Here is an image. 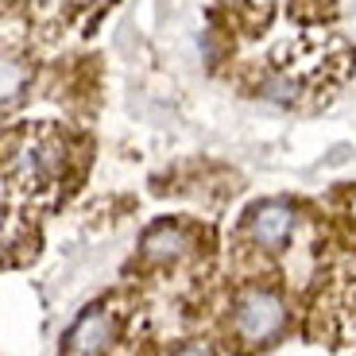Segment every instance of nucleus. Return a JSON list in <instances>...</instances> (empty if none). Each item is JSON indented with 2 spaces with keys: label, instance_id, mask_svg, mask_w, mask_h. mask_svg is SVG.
<instances>
[{
  "label": "nucleus",
  "instance_id": "1",
  "mask_svg": "<svg viewBox=\"0 0 356 356\" xmlns=\"http://www.w3.org/2000/svg\"><path fill=\"white\" fill-rule=\"evenodd\" d=\"M232 325H236V337L252 341V345H264V341L283 333L286 306L271 291H244L241 302H236V314H232Z\"/></svg>",
  "mask_w": 356,
  "mask_h": 356
},
{
  "label": "nucleus",
  "instance_id": "2",
  "mask_svg": "<svg viewBox=\"0 0 356 356\" xmlns=\"http://www.w3.org/2000/svg\"><path fill=\"white\" fill-rule=\"evenodd\" d=\"M54 170H58V147L39 132L19 136L16 152H12V163H8L12 182H19L24 190H43L54 178Z\"/></svg>",
  "mask_w": 356,
  "mask_h": 356
},
{
  "label": "nucleus",
  "instance_id": "3",
  "mask_svg": "<svg viewBox=\"0 0 356 356\" xmlns=\"http://www.w3.org/2000/svg\"><path fill=\"white\" fill-rule=\"evenodd\" d=\"M116 337V310L113 306H89L66 333V356H105Z\"/></svg>",
  "mask_w": 356,
  "mask_h": 356
},
{
  "label": "nucleus",
  "instance_id": "4",
  "mask_svg": "<svg viewBox=\"0 0 356 356\" xmlns=\"http://www.w3.org/2000/svg\"><path fill=\"white\" fill-rule=\"evenodd\" d=\"M291 229H294V209L286 202H264L248 217V236L259 248H271V252L283 248Z\"/></svg>",
  "mask_w": 356,
  "mask_h": 356
},
{
  "label": "nucleus",
  "instance_id": "5",
  "mask_svg": "<svg viewBox=\"0 0 356 356\" xmlns=\"http://www.w3.org/2000/svg\"><path fill=\"white\" fill-rule=\"evenodd\" d=\"M186 248H190L186 229H182V225H170V221H159L155 229H147V236H143V259H147V264H175Z\"/></svg>",
  "mask_w": 356,
  "mask_h": 356
},
{
  "label": "nucleus",
  "instance_id": "6",
  "mask_svg": "<svg viewBox=\"0 0 356 356\" xmlns=\"http://www.w3.org/2000/svg\"><path fill=\"white\" fill-rule=\"evenodd\" d=\"M27 78H31V70H27L24 58L0 54V108L12 105V101H19V93L27 89Z\"/></svg>",
  "mask_w": 356,
  "mask_h": 356
},
{
  "label": "nucleus",
  "instance_id": "7",
  "mask_svg": "<svg viewBox=\"0 0 356 356\" xmlns=\"http://www.w3.org/2000/svg\"><path fill=\"white\" fill-rule=\"evenodd\" d=\"M175 356H213V348H209V345H197V341H190V345L175 348Z\"/></svg>",
  "mask_w": 356,
  "mask_h": 356
}]
</instances>
